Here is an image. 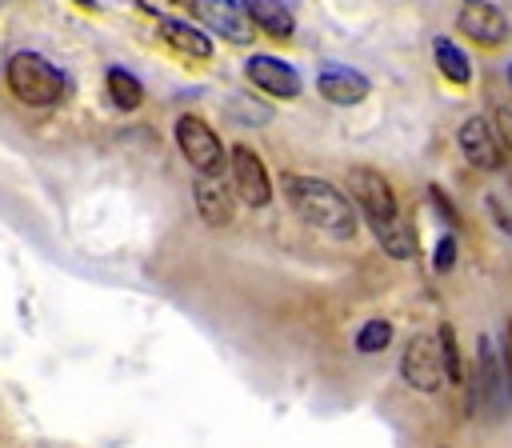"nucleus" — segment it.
<instances>
[{
    "label": "nucleus",
    "mask_w": 512,
    "mask_h": 448,
    "mask_svg": "<svg viewBox=\"0 0 512 448\" xmlns=\"http://www.w3.org/2000/svg\"><path fill=\"white\" fill-rule=\"evenodd\" d=\"M348 200L360 208L364 224L372 228V236L380 240V248L392 256V260H412L416 252V236L412 228L404 224L400 216V204H396V192L392 184L376 172V168H352L348 172Z\"/></svg>",
    "instance_id": "nucleus-1"
},
{
    "label": "nucleus",
    "mask_w": 512,
    "mask_h": 448,
    "mask_svg": "<svg viewBox=\"0 0 512 448\" xmlns=\"http://www.w3.org/2000/svg\"><path fill=\"white\" fill-rule=\"evenodd\" d=\"M452 260H456V240L448 236V240H440V244H436V268H440V272H448V268H452Z\"/></svg>",
    "instance_id": "nucleus-21"
},
{
    "label": "nucleus",
    "mask_w": 512,
    "mask_h": 448,
    "mask_svg": "<svg viewBox=\"0 0 512 448\" xmlns=\"http://www.w3.org/2000/svg\"><path fill=\"white\" fill-rule=\"evenodd\" d=\"M476 400L492 420H504L512 408V388L504 376V360L492 344V336H480V360H476Z\"/></svg>",
    "instance_id": "nucleus-7"
},
{
    "label": "nucleus",
    "mask_w": 512,
    "mask_h": 448,
    "mask_svg": "<svg viewBox=\"0 0 512 448\" xmlns=\"http://www.w3.org/2000/svg\"><path fill=\"white\" fill-rule=\"evenodd\" d=\"M368 76H360L356 68H340V64H328L320 76H316V92L328 100V104H340V108H352L368 96Z\"/></svg>",
    "instance_id": "nucleus-14"
},
{
    "label": "nucleus",
    "mask_w": 512,
    "mask_h": 448,
    "mask_svg": "<svg viewBox=\"0 0 512 448\" xmlns=\"http://www.w3.org/2000/svg\"><path fill=\"white\" fill-rule=\"evenodd\" d=\"M492 128H496V136H500V148H504V156L512 160V108H496V116H492Z\"/></svg>",
    "instance_id": "nucleus-20"
},
{
    "label": "nucleus",
    "mask_w": 512,
    "mask_h": 448,
    "mask_svg": "<svg viewBox=\"0 0 512 448\" xmlns=\"http://www.w3.org/2000/svg\"><path fill=\"white\" fill-rule=\"evenodd\" d=\"M176 148L180 156L200 172V176H224L228 168V148L220 144V136L192 112L176 116Z\"/></svg>",
    "instance_id": "nucleus-5"
},
{
    "label": "nucleus",
    "mask_w": 512,
    "mask_h": 448,
    "mask_svg": "<svg viewBox=\"0 0 512 448\" xmlns=\"http://www.w3.org/2000/svg\"><path fill=\"white\" fill-rule=\"evenodd\" d=\"M284 196L308 228H316L332 240L356 236V204L336 184H328L320 176H284Z\"/></svg>",
    "instance_id": "nucleus-2"
},
{
    "label": "nucleus",
    "mask_w": 512,
    "mask_h": 448,
    "mask_svg": "<svg viewBox=\"0 0 512 448\" xmlns=\"http://www.w3.org/2000/svg\"><path fill=\"white\" fill-rule=\"evenodd\" d=\"M192 200H196V212H200V220H204L208 228L232 224V188L224 184V176H200V172H196Z\"/></svg>",
    "instance_id": "nucleus-13"
},
{
    "label": "nucleus",
    "mask_w": 512,
    "mask_h": 448,
    "mask_svg": "<svg viewBox=\"0 0 512 448\" xmlns=\"http://www.w3.org/2000/svg\"><path fill=\"white\" fill-rule=\"evenodd\" d=\"M388 344H392V320H384V316L364 320V328L356 332V352H364V356L384 352Z\"/></svg>",
    "instance_id": "nucleus-18"
},
{
    "label": "nucleus",
    "mask_w": 512,
    "mask_h": 448,
    "mask_svg": "<svg viewBox=\"0 0 512 448\" xmlns=\"http://www.w3.org/2000/svg\"><path fill=\"white\" fill-rule=\"evenodd\" d=\"M240 8L248 16V24H256L260 32H268L276 40H288L296 32V20L284 0H240Z\"/></svg>",
    "instance_id": "nucleus-15"
},
{
    "label": "nucleus",
    "mask_w": 512,
    "mask_h": 448,
    "mask_svg": "<svg viewBox=\"0 0 512 448\" xmlns=\"http://www.w3.org/2000/svg\"><path fill=\"white\" fill-rule=\"evenodd\" d=\"M156 32H160V40L172 48V52H180V56H188V60H208L212 56V40H208V32H200L192 20H184V16H156Z\"/></svg>",
    "instance_id": "nucleus-12"
},
{
    "label": "nucleus",
    "mask_w": 512,
    "mask_h": 448,
    "mask_svg": "<svg viewBox=\"0 0 512 448\" xmlns=\"http://www.w3.org/2000/svg\"><path fill=\"white\" fill-rule=\"evenodd\" d=\"M244 76H248L260 92H268V96H276V100L300 96V72H296L288 60H280V56H264V52L248 56Z\"/></svg>",
    "instance_id": "nucleus-10"
},
{
    "label": "nucleus",
    "mask_w": 512,
    "mask_h": 448,
    "mask_svg": "<svg viewBox=\"0 0 512 448\" xmlns=\"http://www.w3.org/2000/svg\"><path fill=\"white\" fill-rule=\"evenodd\" d=\"M456 28H460L468 40L484 44V48H500V44L508 40V16H504L496 4H488V0H476V4L460 8Z\"/></svg>",
    "instance_id": "nucleus-11"
},
{
    "label": "nucleus",
    "mask_w": 512,
    "mask_h": 448,
    "mask_svg": "<svg viewBox=\"0 0 512 448\" xmlns=\"http://www.w3.org/2000/svg\"><path fill=\"white\" fill-rule=\"evenodd\" d=\"M436 344H440V360H444V384H460V352H456V328L444 324L436 332Z\"/></svg>",
    "instance_id": "nucleus-19"
},
{
    "label": "nucleus",
    "mask_w": 512,
    "mask_h": 448,
    "mask_svg": "<svg viewBox=\"0 0 512 448\" xmlns=\"http://www.w3.org/2000/svg\"><path fill=\"white\" fill-rule=\"evenodd\" d=\"M464 4H476V0H464Z\"/></svg>",
    "instance_id": "nucleus-24"
},
{
    "label": "nucleus",
    "mask_w": 512,
    "mask_h": 448,
    "mask_svg": "<svg viewBox=\"0 0 512 448\" xmlns=\"http://www.w3.org/2000/svg\"><path fill=\"white\" fill-rule=\"evenodd\" d=\"M432 56H436V68H440L452 84H468V80H472V64H468V56H464L452 40L436 36V40H432Z\"/></svg>",
    "instance_id": "nucleus-17"
},
{
    "label": "nucleus",
    "mask_w": 512,
    "mask_h": 448,
    "mask_svg": "<svg viewBox=\"0 0 512 448\" xmlns=\"http://www.w3.org/2000/svg\"><path fill=\"white\" fill-rule=\"evenodd\" d=\"M148 12H168V8H180L184 12V20H200L204 28H212V32H220L224 40H232V44H244V40H252V24H248V16H244V8L236 4V0H140Z\"/></svg>",
    "instance_id": "nucleus-4"
},
{
    "label": "nucleus",
    "mask_w": 512,
    "mask_h": 448,
    "mask_svg": "<svg viewBox=\"0 0 512 448\" xmlns=\"http://www.w3.org/2000/svg\"><path fill=\"white\" fill-rule=\"evenodd\" d=\"M504 376H508V388H512V320H508V332H504Z\"/></svg>",
    "instance_id": "nucleus-22"
},
{
    "label": "nucleus",
    "mask_w": 512,
    "mask_h": 448,
    "mask_svg": "<svg viewBox=\"0 0 512 448\" xmlns=\"http://www.w3.org/2000/svg\"><path fill=\"white\" fill-rule=\"evenodd\" d=\"M504 72H508V84H512V64H508V68H504Z\"/></svg>",
    "instance_id": "nucleus-23"
},
{
    "label": "nucleus",
    "mask_w": 512,
    "mask_h": 448,
    "mask_svg": "<svg viewBox=\"0 0 512 448\" xmlns=\"http://www.w3.org/2000/svg\"><path fill=\"white\" fill-rule=\"evenodd\" d=\"M460 152H464V160L472 164V168H480V172H496V168H504V148H500V136H496V128H492V120H484V116H468L464 124H460Z\"/></svg>",
    "instance_id": "nucleus-9"
},
{
    "label": "nucleus",
    "mask_w": 512,
    "mask_h": 448,
    "mask_svg": "<svg viewBox=\"0 0 512 448\" xmlns=\"http://www.w3.org/2000/svg\"><path fill=\"white\" fill-rule=\"evenodd\" d=\"M104 88H108V100H112L120 112H136V108L144 104V84H140L128 68H108Z\"/></svg>",
    "instance_id": "nucleus-16"
},
{
    "label": "nucleus",
    "mask_w": 512,
    "mask_h": 448,
    "mask_svg": "<svg viewBox=\"0 0 512 448\" xmlns=\"http://www.w3.org/2000/svg\"><path fill=\"white\" fill-rule=\"evenodd\" d=\"M228 172H232V188H236V196H240L244 204L264 208V204L272 200L268 168H264V160H260L248 144H236V148L228 152Z\"/></svg>",
    "instance_id": "nucleus-8"
},
{
    "label": "nucleus",
    "mask_w": 512,
    "mask_h": 448,
    "mask_svg": "<svg viewBox=\"0 0 512 448\" xmlns=\"http://www.w3.org/2000/svg\"><path fill=\"white\" fill-rule=\"evenodd\" d=\"M8 92L28 108H52L64 96V76L40 52H12L4 64Z\"/></svg>",
    "instance_id": "nucleus-3"
},
{
    "label": "nucleus",
    "mask_w": 512,
    "mask_h": 448,
    "mask_svg": "<svg viewBox=\"0 0 512 448\" xmlns=\"http://www.w3.org/2000/svg\"><path fill=\"white\" fill-rule=\"evenodd\" d=\"M400 376L416 392H440L444 388V360H440L436 336H428V332L408 336V344L400 352Z\"/></svg>",
    "instance_id": "nucleus-6"
}]
</instances>
